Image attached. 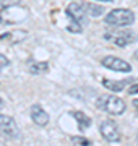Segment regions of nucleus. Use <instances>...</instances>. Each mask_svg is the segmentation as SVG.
I'll list each match as a JSON object with an SVG mask.
<instances>
[{"instance_id": "nucleus-1", "label": "nucleus", "mask_w": 138, "mask_h": 146, "mask_svg": "<svg viewBox=\"0 0 138 146\" xmlns=\"http://www.w3.org/2000/svg\"><path fill=\"white\" fill-rule=\"evenodd\" d=\"M107 25L115 28H123V26H130L135 23V13L132 10H127V8H115V10L109 11L104 18Z\"/></svg>"}, {"instance_id": "nucleus-2", "label": "nucleus", "mask_w": 138, "mask_h": 146, "mask_svg": "<svg viewBox=\"0 0 138 146\" xmlns=\"http://www.w3.org/2000/svg\"><path fill=\"white\" fill-rule=\"evenodd\" d=\"M26 20V10L20 5L0 3V25H13Z\"/></svg>"}, {"instance_id": "nucleus-3", "label": "nucleus", "mask_w": 138, "mask_h": 146, "mask_svg": "<svg viewBox=\"0 0 138 146\" xmlns=\"http://www.w3.org/2000/svg\"><path fill=\"white\" fill-rule=\"evenodd\" d=\"M96 106L111 115H122L125 112V107H127L125 102L117 96H101L96 102Z\"/></svg>"}, {"instance_id": "nucleus-4", "label": "nucleus", "mask_w": 138, "mask_h": 146, "mask_svg": "<svg viewBox=\"0 0 138 146\" xmlns=\"http://www.w3.org/2000/svg\"><path fill=\"white\" fill-rule=\"evenodd\" d=\"M104 39L111 42L117 47H125L132 42L138 41V34L133 31H120V29H114V31H107L104 34Z\"/></svg>"}, {"instance_id": "nucleus-5", "label": "nucleus", "mask_w": 138, "mask_h": 146, "mask_svg": "<svg viewBox=\"0 0 138 146\" xmlns=\"http://www.w3.org/2000/svg\"><path fill=\"white\" fill-rule=\"evenodd\" d=\"M99 131H101L102 138L109 143H119L122 135H120V130H119V127L114 120H102L101 123H99Z\"/></svg>"}, {"instance_id": "nucleus-6", "label": "nucleus", "mask_w": 138, "mask_h": 146, "mask_svg": "<svg viewBox=\"0 0 138 146\" xmlns=\"http://www.w3.org/2000/svg\"><path fill=\"white\" fill-rule=\"evenodd\" d=\"M20 130L16 122L8 115L0 114V136H5V138H18Z\"/></svg>"}, {"instance_id": "nucleus-7", "label": "nucleus", "mask_w": 138, "mask_h": 146, "mask_svg": "<svg viewBox=\"0 0 138 146\" xmlns=\"http://www.w3.org/2000/svg\"><path fill=\"white\" fill-rule=\"evenodd\" d=\"M102 67L109 68L112 72H120V73H130L132 72V65L125 60L119 57H112V55H107V57L102 58Z\"/></svg>"}, {"instance_id": "nucleus-8", "label": "nucleus", "mask_w": 138, "mask_h": 146, "mask_svg": "<svg viewBox=\"0 0 138 146\" xmlns=\"http://www.w3.org/2000/svg\"><path fill=\"white\" fill-rule=\"evenodd\" d=\"M67 15L68 18L73 23H85V18H86V5L85 3H81V2H73V3H70L67 7Z\"/></svg>"}, {"instance_id": "nucleus-9", "label": "nucleus", "mask_w": 138, "mask_h": 146, "mask_svg": "<svg viewBox=\"0 0 138 146\" xmlns=\"http://www.w3.org/2000/svg\"><path fill=\"white\" fill-rule=\"evenodd\" d=\"M28 33L23 31V29H15V31H7L0 36V42L3 44H18L21 42L23 39H26Z\"/></svg>"}, {"instance_id": "nucleus-10", "label": "nucleus", "mask_w": 138, "mask_h": 146, "mask_svg": "<svg viewBox=\"0 0 138 146\" xmlns=\"http://www.w3.org/2000/svg\"><path fill=\"white\" fill-rule=\"evenodd\" d=\"M31 119L39 127H46L49 123V114L41 106H33L31 107Z\"/></svg>"}, {"instance_id": "nucleus-11", "label": "nucleus", "mask_w": 138, "mask_h": 146, "mask_svg": "<svg viewBox=\"0 0 138 146\" xmlns=\"http://www.w3.org/2000/svg\"><path fill=\"white\" fill-rule=\"evenodd\" d=\"M128 80H120V81H115V80H109V78H104L102 80V86L107 88L109 91H114V93H119L122 91L125 86H127Z\"/></svg>"}, {"instance_id": "nucleus-12", "label": "nucleus", "mask_w": 138, "mask_h": 146, "mask_svg": "<svg viewBox=\"0 0 138 146\" xmlns=\"http://www.w3.org/2000/svg\"><path fill=\"white\" fill-rule=\"evenodd\" d=\"M72 115L76 119V122H78V127H80L81 131H85L88 127H91V119L88 117V115H85L83 112H72Z\"/></svg>"}, {"instance_id": "nucleus-13", "label": "nucleus", "mask_w": 138, "mask_h": 146, "mask_svg": "<svg viewBox=\"0 0 138 146\" xmlns=\"http://www.w3.org/2000/svg\"><path fill=\"white\" fill-rule=\"evenodd\" d=\"M49 65L46 62H29V65H28V70H29V73H33V75H39V73H44L47 72Z\"/></svg>"}, {"instance_id": "nucleus-14", "label": "nucleus", "mask_w": 138, "mask_h": 146, "mask_svg": "<svg viewBox=\"0 0 138 146\" xmlns=\"http://www.w3.org/2000/svg\"><path fill=\"white\" fill-rule=\"evenodd\" d=\"M86 13L90 16H99L104 13V7L99 5H86Z\"/></svg>"}, {"instance_id": "nucleus-15", "label": "nucleus", "mask_w": 138, "mask_h": 146, "mask_svg": "<svg viewBox=\"0 0 138 146\" xmlns=\"http://www.w3.org/2000/svg\"><path fill=\"white\" fill-rule=\"evenodd\" d=\"M72 141H73L75 146H93V143L90 140H86L85 136H73Z\"/></svg>"}, {"instance_id": "nucleus-16", "label": "nucleus", "mask_w": 138, "mask_h": 146, "mask_svg": "<svg viewBox=\"0 0 138 146\" xmlns=\"http://www.w3.org/2000/svg\"><path fill=\"white\" fill-rule=\"evenodd\" d=\"M10 65V60L3 55V54H0V70H3L5 67H8Z\"/></svg>"}, {"instance_id": "nucleus-17", "label": "nucleus", "mask_w": 138, "mask_h": 146, "mask_svg": "<svg viewBox=\"0 0 138 146\" xmlns=\"http://www.w3.org/2000/svg\"><path fill=\"white\" fill-rule=\"evenodd\" d=\"M128 93H130V94H138V83L132 84V86L128 88Z\"/></svg>"}, {"instance_id": "nucleus-18", "label": "nucleus", "mask_w": 138, "mask_h": 146, "mask_svg": "<svg viewBox=\"0 0 138 146\" xmlns=\"http://www.w3.org/2000/svg\"><path fill=\"white\" fill-rule=\"evenodd\" d=\"M133 106H135V107L138 109V99H135V101H133Z\"/></svg>"}, {"instance_id": "nucleus-19", "label": "nucleus", "mask_w": 138, "mask_h": 146, "mask_svg": "<svg viewBox=\"0 0 138 146\" xmlns=\"http://www.w3.org/2000/svg\"><path fill=\"white\" fill-rule=\"evenodd\" d=\"M135 58H137V60H138V49H137V50H135Z\"/></svg>"}, {"instance_id": "nucleus-20", "label": "nucleus", "mask_w": 138, "mask_h": 146, "mask_svg": "<svg viewBox=\"0 0 138 146\" xmlns=\"http://www.w3.org/2000/svg\"><path fill=\"white\" fill-rule=\"evenodd\" d=\"M2 107H3V101L0 99V109H2Z\"/></svg>"}, {"instance_id": "nucleus-21", "label": "nucleus", "mask_w": 138, "mask_h": 146, "mask_svg": "<svg viewBox=\"0 0 138 146\" xmlns=\"http://www.w3.org/2000/svg\"><path fill=\"white\" fill-rule=\"evenodd\" d=\"M104 2H111V0H104Z\"/></svg>"}, {"instance_id": "nucleus-22", "label": "nucleus", "mask_w": 138, "mask_h": 146, "mask_svg": "<svg viewBox=\"0 0 138 146\" xmlns=\"http://www.w3.org/2000/svg\"><path fill=\"white\" fill-rule=\"evenodd\" d=\"M137 146H138V143H137Z\"/></svg>"}]
</instances>
